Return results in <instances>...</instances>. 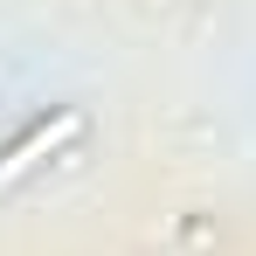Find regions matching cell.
<instances>
[{
  "label": "cell",
  "instance_id": "1",
  "mask_svg": "<svg viewBox=\"0 0 256 256\" xmlns=\"http://www.w3.org/2000/svg\"><path fill=\"white\" fill-rule=\"evenodd\" d=\"M76 132H84V118H76V111H56V118H42V125H35L21 146H14V152H7V160H0V187H7V180H21L28 166H42L48 152H62Z\"/></svg>",
  "mask_w": 256,
  "mask_h": 256
}]
</instances>
